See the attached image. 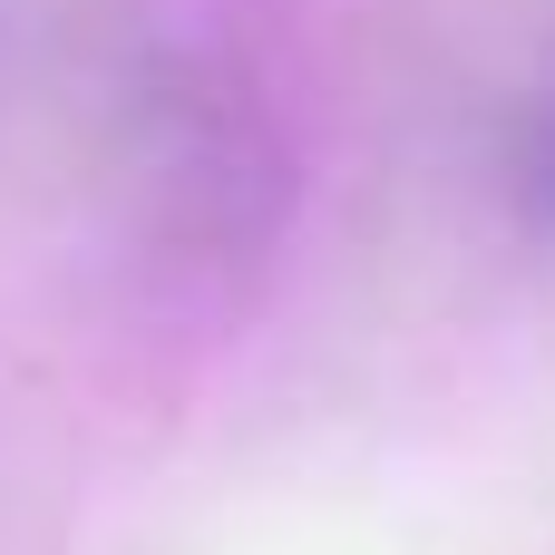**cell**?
<instances>
[{
	"label": "cell",
	"mask_w": 555,
	"mask_h": 555,
	"mask_svg": "<svg viewBox=\"0 0 555 555\" xmlns=\"http://www.w3.org/2000/svg\"><path fill=\"white\" fill-rule=\"evenodd\" d=\"M127 244L176 283L244 273L283 224V137L263 98L205 59L146 68L107 137Z\"/></svg>",
	"instance_id": "obj_1"
},
{
	"label": "cell",
	"mask_w": 555,
	"mask_h": 555,
	"mask_svg": "<svg viewBox=\"0 0 555 555\" xmlns=\"http://www.w3.org/2000/svg\"><path fill=\"white\" fill-rule=\"evenodd\" d=\"M488 195L537 254H555V68L507 88V107L488 127Z\"/></svg>",
	"instance_id": "obj_2"
}]
</instances>
